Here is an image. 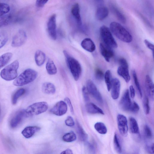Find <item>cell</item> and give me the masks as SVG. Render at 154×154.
Here are the masks:
<instances>
[{"mask_svg":"<svg viewBox=\"0 0 154 154\" xmlns=\"http://www.w3.org/2000/svg\"><path fill=\"white\" fill-rule=\"evenodd\" d=\"M63 53L66 64L74 79L75 81H78L80 78L82 72V68L80 63L66 51L64 50Z\"/></svg>","mask_w":154,"mask_h":154,"instance_id":"cell-1","label":"cell"},{"mask_svg":"<svg viewBox=\"0 0 154 154\" xmlns=\"http://www.w3.org/2000/svg\"><path fill=\"white\" fill-rule=\"evenodd\" d=\"M111 32L119 39L126 43L131 42L132 37L129 32L119 23L113 22L109 25Z\"/></svg>","mask_w":154,"mask_h":154,"instance_id":"cell-2","label":"cell"},{"mask_svg":"<svg viewBox=\"0 0 154 154\" xmlns=\"http://www.w3.org/2000/svg\"><path fill=\"white\" fill-rule=\"evenodd\" d=\"M37 72L35 70L29 68L22 72L14 79L13 85L16 86H22L33 81L37 78Z\"/></svg>","mask_w":154,"mask_h":154,"instance_id":"cell-3","label":"cell"},{"mask_svg":"<svg viewBox=\"0 0 154 154\" xmlns=\"http://www.w3.org/2000/svg\"><path fill=\"white\" fill-rule=\"evenodd\" d=\"M19 63L15 60L3 69L0 72V76L3 79L10 81L15 79L17 76V70Z\"/></svg>","mask_w":154,"mask_h":154,"instance_id":"cell-4","label":"cell"},{"mask_svg":"<svg viewBox=\"0 0 154 154\" xmlns=\"http://www.w3.org/2000/svg\"><path fill=\"white\" fill-rule=\"evenodd\" d=\"M48 108L47 103L40 102L33 103L24 109L25 117L37 115L46 111Z\"/></svg>","mask_w":154,"mask_h":154,"instance_id":"cell-5","label":"cell"},{"mask_svg":"<svg viewBox=\"0 0 154 154\" xmlns=\"http://www.w3.org/2000/svg\"><path fill=\"white\" fill-rule=\"evenodd\" d=\"M100 33L104 44L112 48H117V43L110 29L107 27L105 25L101 26L100 29Z\"/></svg>","mask_w":154,"mask_h":154,"instance_id":"cell-6","label":"cell"},{"mask_svg":"<svg viewBox=\"0 0 154 154\" xmlns=\"http://www.w3.org/2000/svg\"><path fill=\"white\" fill-rule=\"evenodd\" d=\"M119 66L118 68V74L127 83L130 80V76L128 70V65L126 60L122 58L119 60Z\"/></svg>","mask_w":154,"mask_h":154,"instance_id":"cell-7","label":"cell"},{"mask_svg":"<svg viewBox=\"0 0 154 154\" xmlns=\"http://www.w3.org/2000/svg\"><path fill=\"white\" fill-rule=\"evenodd\" d=\"M27 36L26 32L20 29L16 33L12 39L11 46L14 47H20L26 42Z\"/></svg>","mask_w":154,"mask_h":154,"instance_id":"cell-8","label":"cell"},{"mask_svg":"<svg viewBox=\"0 0 154 154\" xmlns=\"http://www.w3.org/2000/svg\"><path fill=\"white\" fill-rule=\"evenodd\" d=\"M86 88L88 93L96 100L100 103L103 102V98L100 93L92 80L91 79L87 80Z\"/></svg>","mask_w":154,"mask_h":154,"instance_id":"cell-9","label":"cell"},{"mask_svg":"<svg viewBox=\"0 0 154 154\" xmlns=\"http://www.w3.org/2000/svg\"><path fill=\"white\" fill-rule=\"evenodd\" d=\"M56 18V14H53L50 17L47 24L48 34L50 38L54 40L57 38Z\"/></svg>","mask_w":154,"mask_h":154,"instance_id":"cell-10","label":"cell"},{"mask_svg":"<svg viewBox=\"0 0 154 154\" xmlns=\"http://www.w3.org/2000/svg\"><path fill=\"white\" fill-rule=\"evenodd\" d=\"M117 121L119 132L122 136H126L128 134V129L126 117L123 115L119 114L117 116Z\"/></svg>","mask_w":154,"mask_h":154,"instance_id":"cell-11","label":"cell"},{"mask_svg":"<svg viewBox=\"0 0 154 154\" xmlns=\"http://www.w3.org/2000/svg\"><path fill=\"white\" fill-rule=\"evenodd\" d=\"M67 110V106L66 102L60 101L57 103L50 109V112L58 116L65 114Z\"/></svg>","mask_w":154,"mask_h":154,"instance_id":"cell-12","label":"cell"},{"mask_svg":"<svg viewBox=\"0 0 154 154\" xmlns=\"http://www.w3.org/2000/svg\"><path fill=\"white\" fill-rule=\"evenodd\" d=\"M132 103L129 90L127 89L124 92L121 98L119 103V106L122 110L129 111Z\"/></svg>","mask_w":154,"mask_h":154,"instance_id":"cell-13","label":"cell"},{"mask_svg":"<svg viewBox=\"0 0 154 154\" xmlns=\"http://www.w3.org/2000/svg\"><path fill=\"white\" fill-rule=\"evenodd\" d=\"M99 49L100 54L106 61L109 62L114 55V52L112 48L104 43H101L99 45Z\"/></svg>","mask_w":154,"mask_h":154,"instance_id":"cell-14","label":"cell"},{"mask_svg":"<svg viewBox=\"0 0 154 154\" xmlns=\"http://www.w3.org/2000/svg\"><path fill=\"white\" fill-rule=\"evenodd\" d=\"M120 83L117 78L112 79L111 90V95L112 98L114 100L117 99L119 97L120 89Z\"/></svg>","mask_w":154,"mask_h":154,"instance_id":"cell-15","label":"cell"},{"mask_svg":"<svg viewBox=\"0 0 154 154\" xmlns=\"http://www.w3.org/2000/svg\"><path fill=\"white\" fill-rule=\"evenodd\" d=\"M145 87L148 96L153 100L154 92V84L150 77L148 75H146V76Z\"/></svg>","mask_w":154,"mask_h":154,"instance_id":"cell-16","label":"cell"},{"mask_svg":"<svg viewBox=\"0 0 154 154\" xmlns=\"http://www.w3.org/2000/svg\"><path fill=\"white\" fill-rule=\"evenodd\" d=\"M25 117L24 109L17 111L11 120L10 125L12 128L16 127L21 122L23 118Z\"/></svg>","mask_w":154,"mask_h":154,"instance_id":"cell-17","label":"cell"},{"mask_svg":"<svg viewBox=\"0 0 154 154\" xmlns=\"http://www.w3.org/2000/svg\"><path fill=\"white\" fill-rule=\"evenodd\" d=\"M82 47L86 51L90 52H94L96 49V46L93 41L90 38L84 39L81 44Z\"/></svg>","mask_w":154,"mask_h":154,"instance_id":"cell-18","label":"cell"},{"mask_svg":"<svg viewBox=\"0 0 154 154\" xmlns=\"http://www.w3.org/2000/svg\"><path fill=\"white\" fill-rule=\"evenodd\" d=\"M41 128L37 126H29L25 128L21 132L22 135L25 138L32 137L36 132L39 131Z\"/></svg>","mask_w":154,"mask_h":154,"instance_id":"cell-19","label":"cell"},{"mask_svg":"<svg viewBox=\"0 0 154 154\" xmlns=\"http://www.w3.org/2000/svg\"><path fill=\"white\" fill-rule=\"evenodd\" d=\"M109 14L108 8L103 5L97 7L95 16L97 20L101 21L105 19Z\"/></svg>","mask_w":154,"mask_h":154,"instance_id":"cell-20","label":"cell"},{"mask_svg":"<svg viewBox=\"0 0 154 154\" xmlns=\"http://www.w3.org/2000/svg\"><path fill=\"white\" fill-rule=\"evenodd\" d=\"M71 13L76 20L78 25L79 26H81L82 22L80 14L79 6L78 3H75L73 5L71 8Z\"/></svg>","mask_w":154,"mask_h":154,"instance_id":"cell-21","label":"cell"},{"mask_svg":"<svg viewBox=\"0 0 154 154\" xmlns=\"http://www.w3.org/2000/svg\"><path fill=\"white\" fill-rule=\"evenodd\" d=\"M85 109L87 112L90 114H99L104 115V112L103 110L92 103H87L85 105Z\"/></svg>","mask_w":154,"mask_h":154,"instance_id":"cell-22","label":"cell"},{"mask_svg":"<svg viewBox=\"0 0 154 154\" xmlns=\"http://www.w3.org/2000/svg\"><path fill=\"white\" fill-rule=\"evenodd\" d=\"M34 57L35 63L39 66H41L44 64L46 59L45 54L40 50L35 52Z\"/></svg>","mask_w":154,"mask_h":154,"instance_id":"cell-23","label":"cell"},{"mask_svg":"<svg viewBox=\"0 0 154 154\" xmlns=\"http://www.w3.org/2000/svg\"><path fill=\"white\" fill-rule=\"evenodd\" d=\"M42 90L44 93L47 94H53L56 92L54 85L52 83L49 82H46L43 84Z\"/></svg>","mask_w":154,"mask_h":154,"instance_id":"cell-24","label":"cell"},{"mask_svg":"<svg viewBox=\"0 0 154 154\" xmlns=\"http://www.w3.org/2000/svg\"><path fill=\"white\" fill-rule=\"evenodd\" d=\"M46 69L48 73L50 75H54L57 72V68L53 61L49 59L46 65Z\"/></svg>","mask_w":154,"mask_h":154,"instance_id":"cell-25","label":"cell"},{"mask_svg":"<svg viewBox=\"0 0 154 154\" xmlns=\"http://www.w3.org/2000/svg\"><path fill=\"white\" fill-rule=\"evenodd\" d=\"M12 16L10 14H7L0 17V28L9 25L11 22Z\"/></svg>","mask_w":154,"mask_h":154,"instance_id":"cell-26","label":"cell"},{"mask_svg":"<svg viewBox=\"0 0 154 154\" xmlns=\"http://www.w3.org/2000/svg\"><path fill=\"white\" fill-rule=\"evenodd\" d=\"M130 130L131 132L133 134H137L139 133V128L137 122L133 117L129 118Z\"/></svg>","mask_w":154,"mask_h":154,"instance_id":"cell-27","label":"cell"},{"mask_svg":"<svg viewBox=\"0 0 154 154\" xmlns=\"http://www.w3.org/2000/svg\"><path fill=\"white\" fill-rule=\"evenodd\" d=\"M12 57V54L11 52L5 53L0 56V69L8 63Z\"/></svg>","mask_w":154,"mask_h":154,"instance_id":"cell-28","label":"cell"},{"mask_svg":"<svg viewBox=\"0 0 154 154\" xmlns=\"http://www.w3.org/2000/svg\"><path fill=\"white\" fill-rule=\"evenodd\" d=\"M76 125L77 132L80 140L82 141H86L88 138L87 134L85 131L78 122H77Z\"/></svg>","mask_w":154,"mask_h":154,"instance_id":"cell-29","label":"cell"},{"mask_svg":"<svg viewBox=\"0 0 154 154\" xmlns=\"http://www.w3.org/2000/svg\"><path fill=\"white\" fill-rule=\"evenodd\" d=\"M111 8L112 12L119 20L122 23H125L126 22V19L124 15L116 7L112 6Z\"/></svg>","mask_w":154,"mask_h":154,"instance_id":"cell-30","label":"cell"},{"mask_svg":"<svg viewBox=\"0 0 154 154\" xmlns=\"http://www.w3.org/2000/svg\"><path fill=\"white\" fill-rule=\"evenodd\" d=\"M94 127L96 131L101 134H105L107 132V128L105 125L102 122H99L96 123Z\"/></svg>","mask_w":154,"mask_h":154,"instance_id":"cell-31","label":"cell"},{"mask_svg":"<svg viewBox=\"0 0 154 154\" xmlns=\"http://www.w3.org/2000/svg\"><path fill=\"white\" fill-rule=\"evenodd\" d=\"M26 90L23 88L17 90L13 94L12 98V103L13 105L15 104L18 98L25 93Z\"/></svg>","mask_w":154,"mask_h":154,"instance_id":"cell-32","label":"cell"},{"mask_svg":"<svg viewBox=\"0 0 154 154\" xmlns=\"http://www.w3.org/2000/svg\"><path fill=\"white\" fill-rule=\"evenodd\" d=\"M105 82L108 91L110 90L112 79H111V74L110 71L108 70L105 72L104 78Z\"/></svg>","mask_w":154,"mask_h":154,"instance_id":"cell-33","label":"cell"},{"mask_svg":"<svg viewBox=\"0 0 154 154\" xmlns=\"http://www.w3.org/2000/svg\"><path fill=\"white\" fill-rule=\"evenodd\" d=\"M76 139V135L73 132L71 131L65 134L62 137L63 140L67 142H73Z\"/></svg>","mask_w":154,"mask_h":154,"instance_id":"cell-34","label":"cell"},{"mask_svg":"<svg viewBox=\"0 0 154 154\" xmlns=\"http://www.w3.org/2000/svg\"><path fill=\"white\" fill-rule=\"evenodd\" d=\"M132 75L133 77L134 81L136 88L138 91L140 97H142V93L141 88L138 80L136 72L135 70H133L132 72Z\"/></svg>","mask_w":154,"mask_h":154,"instance_id":"cell-35","label":"cell"},{"mask_svg":"<svg viewBox=\"0 0 154 154\" xmlns=\"http://www.w3.org/2000/svg\"><path fill=\"white\" fill-rule=\"evenodd\" d=\"M114 146L116 151L118 153H121L122 152V148L120 140L117 134L115 133L113 139Z\"/></svg>","mask_w":154,"mask_h":154,"instance_id":"cell-36","label":"cell"},{"mask_svg":"<svg viewBox=\"0 0 154 154\" xmlns=\"http://www.w3.org/2000/svg\"><path fill=\"white\" fill-rule=\"evenodd\" d=\"M8 38L7 34L4 32H0V49L7 43Z\"/></svg>","mask_w":154,"mask_h":154,"instance_id":"cell-37","label":"cell"},{"mask_svg":"<svg viewBox=\"0 0 154 154\" xmlns=\"http://www.w3.org/2000/svg\"><path fill=\"white\" fill-rule=\"evenodd\" d=\"M10 10V7L8 4L0 3V17L8 14Z\"/></svg>","mask_w":154,"mask_h":154,"instance_id":"cell-38","label":"cell"},{"mask_svg":"<svg viewBox=\"0 0 154 154\" xmlns=\"http://www.w3.org/2000/svg\"><path fill=\"white\" fill-rule=\"evenodd\" d=\"M143 106L145 113L146 114H148L149 112L150 108L149 99L148 97L146 96H145L143 99Z\"/></svg>","mask_w":154,"mask_h":154,"instance_id":"cell-39","label":"cell"},{"mask_svg":"<svg viewBox=\"0 0 154 154\" xmlns=\"http://www.w3.org/2000/svg\"><path fill=\"white\" fill-rule=\"evenodd\" d=\"M143 132L145 137L148 139H151L152 137V133L150 128L147 125L144 126Z\"/></svg>","mask_w":154,"mask_h":154,"instance_id":"cell-40","label":"cell"},{"mask_svg":"<svg viewBox=\"0 0 154 154\" xmlns=\"http://www.w3.org/2000/svg\"><path fill=\"white\" fill-rule=\"evenodd\" d=\"M104 74L100 69L97 68L95 72V78L98 80H102L104 78Z\"/></svg>","mask_w":154,"mask_h":154,"instance_id":"cell-41","label":"cell"},{"mask_svg":"<svg viewBox=\"0 0 154 154\" xmlns=\"http://www.w3.org/2000/svg\"><path fill=\"white\" fill-rule=\"evenodd\" d=\"M85 145L87 150L90 153L94 154L95 153V149L93 144L88 142H86Z\"/></svg>","mask_w":154,"mask_h":154,"instance_id":"cell-42","label":"cell"},{"mask_svg":"<svg viewBox=\"0 0 154 154\" xmlns=\"http://www.w3.org/2000/svg\"><path fill=\"white\" fill-rule=\"evenodd\" d=\"M140 107L137 103L135 102H132L131 106L130 108L129 111L133 113H137L139 110Z\"/></svg>","mask_w":154,"mask_h":154,"instance_id":"cell-43","label":"cell"},{"mask_svg":"<svg viewBox=\"0 0 154 154\" xmlns=\"http://www.w3.org/2000/svg\"><path fill=\"white\" fill-rule=\"evenodd\" d=\"M65 122L66 125L69 127L73 126L75 124L73 118L70 116H67L65 121Z\"/></svg>","mask_w":154,"mask_h":154,"instance_id":"cell-44","label":"cell"},{"mask_svg":"<svg viewBox=\"0 0 154 154\" xmlns=\"http://www.w3.org/2000/svg\"><path fill=\"white\" fill-rule=\"evenodd\" d=\"M82 93L84 99L85 101L88 102L89 100L88 92L86 87L83 86L82 89Z\"/></svg>","mask_w":154,"mask_h":154,"instance_id":"cell-45","label":"cell"},{"mask_svg":"<svg viewBox=\"0 0 154 154\" xmlns=\"http://www.w3.org/2000/svg\"><path fill=\"white\" fill-rule=\"evenodd\" d=\"M49 0H36L35 5L38 8L43 7L48 1Z\"/></svg>","mask_w":154,"mask_h":154,"instance_id":"cell-46","label":"cell"},{"mask_svg":"<svg viewBox=\"0 0 154 154\" xmlns=\"http://www.w3.org/2000/svg\"><path fill=\"white\" fill-rule=\"evenodd\" d=\"M144 42L146 46L149 49L151 50L153 52V54L154 51V45L153 44L150 42L147 39H145L144 40Z\"/></svg>","mask_w":154,"mask_h":154,"instance_id":"cell-47","label":"cell"},{"mask_svg":"<svg viewBox=\"0 0 154 154\" xmlns=\"http://www.w3.org/2000/svg\"><path fill=\"white\" fill-rule=\"evenodd\" d=\"M146 149L147 151L149 153H154V144L153 143L148 145L146 146Z\"/></svg>","mask_w":154,"mask_h":154,"instance_id":"cell-48","label":"cell"},{"mask_svg":"<svg viewBox=\"0 0 154 154\" xmlns=\"http://www.w3.org/2000/svg\"><path fill=\"white\" fill-rule=\"evenodd\" d=\"M65 100L66 103H67L68 105H69L71 112L73 114L74 113V110L70 100L69 98L66 97L65 98Z\"/></svg>","mask_w":154,"mask_h":154,"instance_id":"cell-49","label":"cell"},{"mask_svg":"<svg viewBox=\"0 0 154 154\" xmlns=\"http://www.w3.org/2000/svg\"><path fill=\"white\" fill-rule=\"evenodd\" d=\"M130 96L131 98H134L135 96V91L133 86L131 85L129 87Z\"/></svg>","mask_w":154,"mask_h":154,"instance_id":"cell-50","label":"cell"},{"mask_svg":"<svg viewBox=\"0 0 154 154\" xmlns=\"http://www.w3.org/2000/svg\"><path fill=\"white\" fill-rule=\"evenodd\" d=\"M95 3L97 5V7L103 5L104 0H94Z\"/></svg>","mask_w":154,"mask_h":154,"instance_id":"cell-51","label":"cell"},{"mask_svg":"<svg viewBox=\"0 0 154 154\" xmlns=\"http://www.w3.org/2000/svg\"><path fill=\"white\" fill-rule=\"evenodd\" d=\"M60 154H72L73 152L72 151L69 149H67L66 150L62 151Z\"/></svg>","mask_w":154,"mask_h":154,"instance_id":"cell-52","label":"cell"},{"mask_svg":"<svg viewBox=\"0 0 154 154\" xmlns=\"http://www.w3.org/2000/svg\"><path fill=\"white\" fill-rule=\"evenodd\" d=\"M1 111V106H0V118Z\"/></svg>","mask_w":154,"mask_h":154,"instance_id":"cell-53","label":"cell"}]
</instances>
